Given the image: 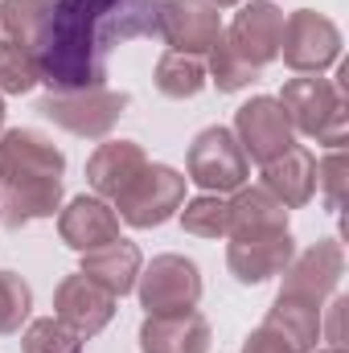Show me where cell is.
Instances as JSON below:
<instances>
[{"label":"cell","instance_id":"obj_1","mask_svg":"<svg viewBox=\"0 0 349 353\" xmlns=\"http://www.w3.org/2000/svg\"><path fill=\"white\" fill-rule=\"evenodd\" d=\"M161 0H50L46 29L33 46L37 83L50 94L107 87V58L119 41L161 37Z\"/></svg>","mask_w":349,"mask_h":353},{"label":"cell","instance_id":"obj_2","mask_svg":"<svg viewBox=\"0 0 349 353\" xmlns=\"http://www.w3.org/2000/svg\"><path fill=\"white\" fill-rule=\"evenodd\" d=\"M279 107L292 123V132L312 136L325 148H341L349 136V107H346V90L321 74H300L288 79L279 90Z\"/></svg>","mask_w":349,"mask_h":353},{"label":"cell","instance_id":"obj_3","mask_svg":"<svg viewBox=\"0 0 349 353\" xmlns=\"http://www.w3.org/2000/svg\"><path fill=\"white\" fill-rule=\"evenodd\" d=\"M185 169H189L185 181H193L206 193H235V189L247 185L251 161H247V152H243V144L235 140L230 128H206L189 144Z\"/></svg>","mask_w":349,"mask_h":353},{"label":"cell","instance_id":"obj_4","mask_svg":"<svg viewBox=\"0 0 349 353\" xmlns=\"http://www.w3.org/2000/svg\"><path fill=\"white\" fill-rule=\"evenodd\" d=\"M128 94L111 87H94V90H74V94H41L37 99V111L46 119H54L58 128H66L70 136H83V140H103L119 115L128 111Z\"/></svg>","mask_w":349,"mask_h":353},{"label":"cell","instance_id":"obj_5","mask_svg":"<svg viewBox=\"0 0 349 353\" xmlns=\"http://www.w3.org/2000/svg\"><path fill=\"white\" fill-rule=\"evenodd\" d=\"M181 205H185V176L169 165H144V173L115 197L119 222H128L136 230L165 226Z\"/></svg>","mask_w":349,"mask_h":353},{"label":"cell","instance_id":"obj_6","mask_svg":"<svg viewBox=\"0 0 349 353\" xmlns=\"http://www.w3.org/2000/svg\"><path fill=\"white\" fill-rule=\"evenodd\" d=\"M279 54L296 74H321L341 58V29L317 8H296L283 17Z\"/></svg>","mask_w":349,"mask_h":353},{"label":"cell","instance_id":"obj_7","mask_svg":"<svg viewBox=\"0 0 349 353\" xmlns=\"http://www.w3.org/2000/svg\"><path fill=\"white\" fill-rule=\"evenodd\" d=\"M136 292H140V304L148 316L189 312L201 300V271L185 255H157L148 267H140Z\"/></svg>","mask_w":349,"mask_h":353},{"label":"cell","instance_id":"obj_8","mask_svg":"<svg viewBox=\"0 0 349 353\" xmlns=\"http://www.w3.org/2000/svg\"><path fill=\"white\" fill-rule=\"evenodd\" d=\"M341 275H346V251H341V243L337 239H321L308 251L292 255V263L283 267L279 296L296 300V304H308V308H321L337 292Z\"/></svg>","mask_w":349,"mask_h":353},{"label":"cell","instance_id":"obj_9","mask_svg":"<svg viewBox=\"0 0 349 353\" xmlns=\"http://www.w3.org/2000/svg\"><path fill=\"white\" fill-rule=\"evenodd\" d=\"M235 140L243 144L247 161L267 165V161L283 157V152L296 144V132H292V123H288L279 99L255 94L251 103H243V107L235 111Z\"/></svg>","mask_w":349,"mask_h":353},{"label":"cell","instance_id":"obj_10","mask_svg":"<svg viewBox=\"0 0 349 353\" xmlns=\"http://www.w3.org/2000/svg\"><path fill=\"white\" fill-rule=\"evenodd\" d=\"M66 157L33 128H12L0 136V185H25V181H62Z\"/></svg>","mask_w":349,"mask_h":353},{"label":"cell","instance_id":"obj_11","mask_svg":"<svg viewBox=\"0 0 349 353\" xmlns=\"http://www.w3.org/2000/svg\"><path fill=\"white\" fill-rule=\"evenodd\" d=\"M157 25H161V41L193 58L210 54L222 37V12L210 0H161Z\"/></svg>","mask_w":349,"mask_h":353},{"label":"cell","instance_id":"obj_12","mask_svg":"<svg viewBox=\"0 0 349 353\" xmlns=\"http://www.w3.org/2000/svg\"><path fill=\"white\" fill-rule=\"evenodd\" d=\"M279 33H283V12L271 0H251L235 12V21L226 29V41L247 66L263 70L267 62L279 58Z\"/></svg>","mask_w":349,"mask_h":353},{"label":"cell","instance_id":"obj_13","mask_svg":"<svg viewBox=\"0 0 349 353\" xmlns=\"http://www.w3.org/2000/svg\"><path fill=\"white\" fill-rule=\"evenodd\" d=\"M296 255V239L292 230H271V234H247V239H230L226 247V267L239 283L255 288L275 275H283V267Z\"/></svg>","mask_w":349,"mask_h":353},{"label":"cell","instance_id":"obj_14","mask_svg":"<svg viewBox=\"0 0 349 353\" xmlns=\"http://www.w3.org/2000/svg\"><path fill=\"white\" fill-rule=\"evenodd\" d=\"M54 316H58L62 325H70V329L87 341V337L103 333V329L111 325V316H115V296L103 292L99 283H90L83 271H79V275H66V279L54 288Z\"/></svg>","mask_w":349,"mask_h":353},{"label":"cell","instance_id":"obj_15","mask_svg":"<svg viewBox=\"0 0 349 353\" xmlns=\"http://www.w3.org/2000/svg\"><path fill=\"white\" fill-rule=\"evenodd\" d=\"M58 234L70 251L87 255L94 247H107L119 239V214L103 201V197H74L62 214H58Z\"/></svg>","mask_w":349,"mask_h":353},{"label":"cell","instance_id":"obj_16","mask_svg":"<svg viewBox=\"0 0 349 353\" xmlns=\"http://www.w3.org/2000/svg\"><path fill=\"white\" fill-rule=\"evenodd\" d=\"M144 165H148V157H144V148L136 140H107V144H99L90 152L87 181H90V189H94V197L115 201L136 176L144 173Z\"/></svg>","mask_w":349,"mask_h":353},{"label":"cell","instance_id":"obj_17","mask_svg":"<svg viewBox=\"0 0 349 353\" xmlns=\"http://www.w3.org/2000/svg\"><path fill=\"white\" fill-rule=\"evenodd\" d=\"M140 353H210V321L189 308L169 316H144Z\"/></svg>","mask_w":349,"mask_h":353},{"label":"cell","instance_id":"obj_18","mask_svg":"<svg viewBox=\"0 0 349 353\" xmlns=\"http://www.w3.org/2000/svg\"><path fill=\"white\" fill-rule=\"evenodd\" d=\"M263 189L283 201L288 210H300L317 197V157L300 144H292L283 157L263 165Z\"/></svg>","mask_w":349,"mask_h":353},{"label":"cell","instance_id":"obj_19","mask_svg":"<svg viewBox=\"0 0 349 353\" xmlns=\"http://www.w3.org/2000/svg\"><path fill=\"white\" fill-rule=\"evenodd\" d=\"M271 230H288V205L275 201L263 185L235 189V197L226 201V234L247 239V234H271Z\"/></svg>","mask_w":349,"mask_h":353},{"label":"cell","instance_id":"obj_20","mask_svg":"<svg viewBox=\"0 0 349 353\" xmlns=\"http://www.w3.org/2000/svg\"><path fill=\"white\" fill-rule=\"evenodd\" d=\"M140 247L136 243H128V239H115V243H107V247H94L83 255V275H87L90 283H99L103 292H111L115 300L119 296H128L132 288H136V279H140Z\"/></svg>","mask_w":349,"mask_h":353},{"label":"cell","instance_id":"obj_21","mask_svg":"<svg viewBox=\"0 0 349 353\" xmlns=\"http://www.w3.org/2000/svg\"><path fill=\"white\" fill-rule=\"evenodd\" d=\"M62 205V181H25V185H4L0 193V222L8 230H21L37 218H54Z\"/></svg>","mask_w":349,"mask_h":353},{"label":"cell","instance_id":"obj_22","mask_svg":"<svg viewBox=\"0 0 349 353\" xmlns=\"http://www.w3.org/2000/svg\"><path fill=\"white\" fill-rule=\"evenodd\" d=\"M321 312L325 308H308V304L275 296V304L263 316V329H271L292 353H312L321 341Z\"/></svg>","mask_w":349,"mask_h":353},{"label":"cell","instance_id":"obj_23","mask_svg":"<svg viewBox=\"0 0 349 353\" xmlns=\"http://www.w3.org/2000/svg\"><path fill=\"white\" fill-rule=\"evenodd\" d=\"M157 90L165 94V99H193V94H201L206 83H210V74H206V62L201 58H193V54H177L169 50L161 62H157Z\"/></svg>","mask_w":349,"mask_h":353},{"label":"cell","instance_id":"obj_24","mask_svg":"<svg viewBox=\"0 0 349 353\" xmlns=\"http://www.w3.org/2000/svg\"><path fill=\"white\" fill-rule=\"evenodd\" d=\"M46 17H50V0H0V29L8 41L25 46L33 54L41 29H46Z\"/></svg>","mask_w":349,"mask_h":353},{"label":"cell","instance_id":"obj_25","mask_svg":"<svg viewBox=\"0 0 349 353\" xmlns=\"http://www.w3.org/2000/svg\"><path fill=\"white\" fill-rule=\"evenodd\" d=\"M206 74L214 79V87L222 90V94H235V90L251 87V83H259L263 70L255 66H247L235 50H230V41H226V29H222V37H218V46L210 50V66H206Z\"/></svg>","mask_w":349,"mask_h":353},{"label":"cell","instance_id":"obj_26","mask_svg":"<svg viewBox=\"0 0 349 353\" xmlns=\"http://www.w3.org/2000/svg\"><path fill=\"white\" fill-rule=\"evenodd\" d=\"M177 214H181L185 234H197V239H226V201H222V193H201V197L185 201Z\"/></svg>","mask_w":349,"mask_h":353},{"label":"cell","instance_id":"obj_27","mask_svg":"<svg viewBox=\"0 0 349 353\" xmlns=\"http://www.w3.org/2000/svg\"><path fill=\"white\" fill-rule=\"evenodd\" d=\"M29 308H33V288L4 267L0 271V337L21 333V325L29 321Z\"/></svg>","mask_w":349,"mask_h":353},{"label":"cell","instance_id":"obj_28","mask_svg":"<svg viewBox=\"0 0 349 353\" xmlns=\"http://www.w3.org/2000/svg\"><path fill=\"white\" fill-rule=\"evenodd\" d=\"M21 350L25 353H83V337L62 325L58 316H46V321H33L21 337Z\"/></svg>","mask_w":349,"mask_h":353},{"label":"cell","instance_id":"obj_29","mask_svg":"<svg viewBox=\"0 0 349 353\" xmlns=\"http://www.w3.org/2000/svg\"><path fill=\"white\" fill-rule=\"evenodd\" d=\"M37 87V62L25 46L17 41H0V94H25Z\"/></svg>","mask_w":349,"mask_h":353},{"label":"cell","instance_id":"obj_30","mask_svg":"<svg viewBox=\"0 0 349 353\" xmlns=\"http://www.w3.org/2000/svg\"><path fill=\"white\" fill-rule=\"evenodd\" d=\"M317 189H325V205L341 210V193H346V144L329 148L317 161Z\"/></svg>","mask_w":349,"mask_h":353},{"label":"cell","instance_id":"obj_31","mask_svg":"<svg viewBox=\"0 0 349 353\" xmlns=\"http://www.w3.org/2000/svg\"><path fill=\"white\" fill-rule=\"evenodd\" d=\"M243 353H292L271 329H255V333H247V341H243Z\"/></svg>","mask_w":349,"mask_h":353},{"label":"cell","instance_id":"obj_32","mask_svg":"<svg viewBox=\"0 0 349 353\" xmlns=\"http://www.w3.org/2000/svg\"><path fill=\"white\" fill-rule=\"evenodd\" d=\"M341 312H346V300H333L329 304V329H321L333 345H341Z\"/></svg>","mask_w":349,"mask_h":353},{"label":"cell","instance_id":"obj_33","mask_svg":"<svg viewBox=\"0 0 349 353\" xmlns=\"http://www.w3.org/2000/svg\"><path fill=\"white\" fill-rule=\"evenodd\" d=\"M210 4H218V8H230V4H239V0H210Z\"/></svg>","mask_w":349,"mask_h":353},{"label":"cell","instance_id":"obj_34","mask_svg":"<svg viewBox=\"0 0 349 353\" xmlns=\"http://www.w3.org/2000/svg\"><path fill=\"white\" fill-rule=\"evenodd\" d=\"M312 353H346L341 345H329V350H312Z\"/></svg>","mask_w":349,"mask_h":353},{"label":"cell","instance_id":"obj_35","mask_svg":"<svg viewBox=\"0 0 349 353\" xmlns=\"http://www.w3.org/2000/svg\"><path fill=\"white\" fill-rule=\"evenodd\" d=\"M0 128H4V99H0Z\"/></svg>","mask_w":349,"mask_h":353}]
</instances>
